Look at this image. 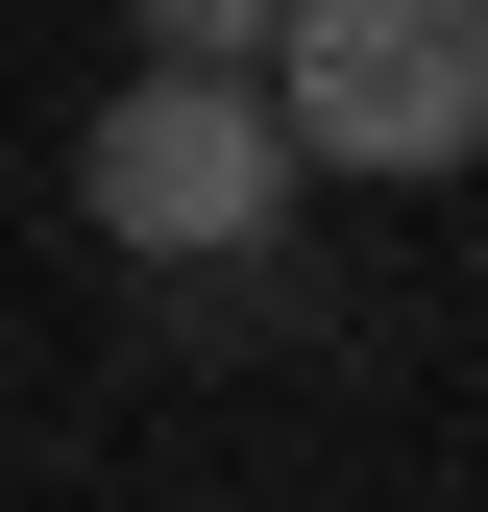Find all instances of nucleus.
Returning a JSON list of instances; mask_svg holds the SVG:
<instances>
[{
	"instance_id": "nucleus-3",
	"label": "nucleus",
	"mask_w": 488,
	"mask_h": 512,
	"mask_svg": "<svg viewBox=\"0 0 488 512\" xmlns=\"http://www.w3.org/2000/svg\"><path fill=\"white\" fill-rule=\"evenodd\" d=\"M147 74H293V0H122Z\"/></svg>"
},
{
	"instance_id": "nucleus-2",
	"label": "nucleus",
	"mask_w": 488,
	"mask_h": 512,
	"mask_svg": "<svg viewBox=\"0 0 488 512\" xmlns=\"http://www.w3.org/2000/svg\"><path fill=\"white\" fill-rule=\"evenodd\" d=\"M269 98L318 171H464L488 147V0H293Z\"/></svg>"
},
{
	"instance_id": "nucleus-1",
	"label": "nucleus",
	"mask_w": 488,
	"mask_h": 512,
	"mask_svg": "<svg viewBox=\"0 0 488 512\" xmlns=\"http://www.w3.org/2000/svg\"><path fill=\"white\" fill-rule=\"evenodd\" d=\"M293 98L269 74H122L98 98V147H74V220L98 244H147V269H244V244L293 220Z\"/></svg>"
}]
</instances>
